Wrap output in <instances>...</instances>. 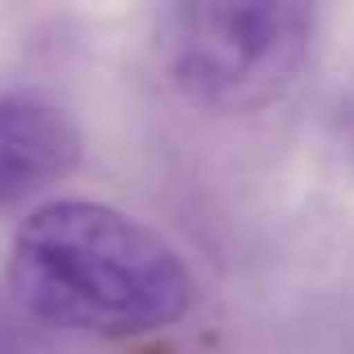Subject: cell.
Masks as SVG:
<instances>
[{"label":"cell","instance_id":"cell-1","mask_svg":"<svg viewBox=\"0 0 354 354\" xmlns=\"http://www.w3.org/2000/svg\"><path fill=\"white\" fill-rule=\"evenodd\" d=\"M23 314L86 337H148L193 310V274L153 225L108 202L32 207L9 242Z\"/></svg>","mask_w":354,"mask_h":354},{"label":"cell","instance_id":"cell-2","mask_svg":"<svg viewBox=\"0 0 354 354\" xmlns=\"http://www.w3.org/2000/svg\"><path fill=\"white\" fill-rule=\"evenodd\" d=\"M314 45L305 5H175L157 18L162 68L184 95L256 108L301 77Z\"/></svg>","mask_w":354,"mask_h":354},{"label":"cell","instance_id":"cell-3","mask_svg":"<svg viewBox=\"0 0 354 354\" xmlns=\"http://www.w3.org/2000/svg\"><path fill=\"white\" fill-rule=\"evenodd\" d=\"M81 157V135L54 99L0 95V207L68 175Z\"/></svg>","mask_w":354,"mask_h":354},{"label":"cell","instance_id":"cell-4","mask_svg":"<svg viewBox=\"0 0 354 354\" xmlns=\"http://www.w3.org/2000/svg\"><path fill=\"white\" fill-rule=\"evenodd\" d=\"M14 323H18V319L0 314V354H36V346L27 341V332H18Z\"/></svg>","mask_w":354,"mask_h":354}]
</instances>
